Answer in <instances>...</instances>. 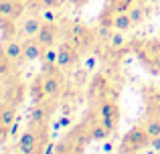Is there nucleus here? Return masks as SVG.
Returning a JSON list of instances; mask_svg holds the SVG:
<instances>
[{
    "label": "nucleus",
    "mask_w": 160,
    "mask_h": 154,
    "mask_svg": "<svg viewBox=\"0 0 160 154\" xmlns=\"http://www.w3.org/2000/svg\"><path fill=\"white\" fill-rule=\"evenodd\" d=\"M67 39H69L81 53H85L95 45L98 32H93L91 28H87L85 24L73 22V24H69V28H67Z\"/></svg>",
    "instance_id": "nucleus-3"
},
{
    "label": "nucleus",
    "mask_w": 160,
    "mask_h": 154,
    "mask_svg": "<svg viewBox=\"0 0 160 154\" xmlns=\"http://www.w3.org/2000/svg\"><path fill=\"white\" fill-rule=\"evenodd\" d=\"M4 93H6V85L0 83V102H4Z\"/></svg>",
    "instance_id": "nucleus-33"
},
{
    "label": "nucleus",
    "mask_w": 160,
    "mask_h": 154,
    "mask_svg": "<svg viewBox=\"0 0 160 154\" xmlns=\"http://www.w3.org/2000/svg\"><path fill=\"white\" fill-rule=\"evenodd\" d=\"M18 126H20V118L10 126V138H12V136H16V132H18Z\"/></svg>",
    "instance_id": "nucleus-30"
},
{
    "label": "nucleus",
    "mask_w": 160,
    "mask_h": 154,
    "mask_svg": "<svg viewBox=\"0 0 160 154\" xmlns=\"http://www.w3.org/2000/svg\"><path fill=\"white\" fill-rule=\"evenodd\" d=\"M8 154H12V152H8Z\"/></svg>",
    "instance_id": "nucleus-36"
},
{
    "label": "nucleus",
    "mask_w": 160,
    "mask_h": 154,
    "mask_svg": "<svg viewBox=\"0 0 160 154\" xmlns=\"http://www.w3.org/2000/svg\"><path fill=\"white\" fill-rule=\"evenodd\" d=\"M83 148H85V146H81V144H75V146H71L69 150L59 152V154H83Z\"/></svg>",
    "instance_id": "nucleus-29"
},
{
    "label": "nucleus",
    "mask_w": 160,
    "mask_h": 154,
    "mask_svg": "<svg viewBox=\"0 0 160 154\" xmlns=\"http://www.w3.org/2000/svg\"><path fill=\"white\" fill-rule=\"evenodd\" d=\"M113 28H116V31H130V28H134L128 12H120V14H116V18H113Z\"/></svg>",
    "instance_id": "nucleus-23"
},
{
    "label": "nucleus",
    "mask_w": 160,
    "mask_h": 154,
    "mask_svg": "<svg viewBox=\"0 0 160 154\" xmlns=\"http://www.w3.org/2000/svg\"><path fill=\"white\" fill-rule=\"evenodd\" d=\"M4 55L8 57V59L12 61L14 65H20L22 61H27L24 59V49H22V43L20 41H16V39H10L6 45H4Z\"/></svg>",
    "instance_id": "nucleus-9"
},
{
    "label": "nucleus",
    "mask_w": 160,
    "mask_h": 154,
    "mask_svg": "<svg viewBox=\"0 0 160 154\" xmlns=\"http://www.w3.org/2000/svg\"><path fill=\"white\" fill-rule=\"evenodd\" d=\"M57 51H59V67H61V69L73 67V65L79 61V57H81V51H79V49L75 47L69 39L63 41V43L59 45Z\"/></svg>",
    "instance_id": "nucleus-6"
},
{
    "label": "nucleus",
    "mask_w": 160,
    "mask_h": 154,
    "mask_svg": "<svg viewBox=\"0 0 160 154\" xmlns=\"http://www.w3.org/2000/svg\"><path fill=\"white\" fill-rule=\"evenodd\" d=\"M89 134H91V140L102 142V140H106L108 136H109V130L103 126L102 122H99V118H98L95 122H89Z\"/></svg>",
    "instance_id": "nucleus-17"
},
{
    "label": "nucleus",
    "mask_w": 160,
    "mask_h": 154,
    "mask_svg": "<svg viewBox=\"0 0 160 154\" xmlns=\"http://www.w3.org/2000/svg\"><path fill=\"white\" fill-rule=\"evenodd\" d=\"M144 128L150 134V138H158L160 136V116H148L144 120Z\"/></svg>",
    "instance_id": "nucleus-21"
},
{
    "label": "nucleus",
    "mask_w": 160,
    "mask_h": 154,
    "mask_svg": "<svg viewBox=\"0 0 160 154\" xmlns=\"http://www.w3.org/2000/svg\"><path fill=\"white\" fill-rule=\"evenodd\" d=\"M128 14H130V20H132V27H140V24L144 22V18H146V8H144V2L134 4V6L128 10Z\"/></svg>",
    "instance_id": "nucleus-18"
},
{
    "label": "nucleus",
    "mask_w": 160,
    "mask_h": 154,
    "mask_svg": "<svg viewBox=\"0 0 160 154\" xmlns=\"http://www.w3.org/2000/svg\"><path fill=\"white\" fill-rule=\"evenodd\" d=\"M41 18H43V22H55L57 24V20H59L57 8H43L41 10Z\"/></svg>",
    "instance_id": "nucleus-27"
},
{
    "label": "nucleus",
    "mask_w": 160,
    "mask_h": 154,
    "mask_svg": "<svg viewBox=\"0 0 160 154\" xmlns=\"http://www.w3.org/2000/svg\"><path fill=\"white\" fill-rule=\"evenodd\" d=\"M138 57L152 75H160V41L138 43Z\"/></svg>",
    "instance_id": "nucleus-4"
},
{
    "label": "nucleus",
    "mask_w": 160,
    "mask_h": 154,
    "mask_svg": "<svg viewBox=\"0 0 160 154\" xmlns=\"http://www.w3.org/2000/svg\"><path fill=\"white\" fill-rule=\"evenodd\" d=\"M51 114H53V107L47 102L35 103L28 112V120H31V124H37V126H47L49 120H51Z\"/></svg>",
    "instance_id": "nucleus-8"
},
{
    "label": "nucleus",
    "mask_w": 160,
    "mask_h": 154,
    "mask_svg": "<svg viewBox=\"0 0 160 154\" xmlns=\"http://www.w3.org/2000/svg\"><path fill=\"white\" fill-rule=\"evenodd\" d=\"M41 63H49V65H59V51L53 47H47L43 51V57H41Z\"/></svg>",
    "instance_id": "nucleus-24"
},
{
    "label": "nucleus",
    "mask_w": 160,
    "mask_h": 154,
    "mask_svg": "<svg viewBox=\"0 0 160 154\" xmlns=\"http://www.w3.org/2000/svg\"><path fill=\"white\" fill-rule=\"evenodd\" d=\"M150 140L152 138H150V134L146 132L144 126H134V128H130L124 134V138H122L120 152L122 154H136V152L144 150V148H148Z\"/></svg>",
    "instance_id": "nucleus-2"
},
{
    "label": "nucleus",
    "mask_w": 160,
    "mask_h": 154,
    "mask_svg": "<svg viewBox=\"0 0 160 154\" xmlns=\"http://www.w3.org/2000/svg\"><path fill=\"white\" fill-rule=\"evenodd\" d=\"M132 6H134V0H106V6L103 8L120 14V12H128Z\"/></svg>",
    "instance_id": "nucleus-20"
},
{
    "label": "nucleus",
    "mask_w": 160,
    "mask_h": 154,
    "mask_svg": "<svg viewBox=\"0 0 160 154\" xmlns=\"http://www.w3.org/2000/svg\"><path fill=\"white\" fill-rule=\"evenodd\" d=\"M43 18L41 16H27L22 20V35L24 37H37L39 31L43 28Z\"/></svg>",
    "instance_id": "nucleus-16"
},
{
    "label": "nucleus",
    "mask_w": 160,
    "mask_h": 154,
    "mask_svg": "<svg viewBox=\"0 0 160 154\" xmlns=\"http://www.w3.org/2000/svg\"><path fill=\"white\" fill-rule=\"evenodd\" d=\"M138 2H146V0H138Z\"/></svg>",
    "instance_id": "nucleus-35"
},
{
    "label": "nucleus",
    "mask_w": 160,
    "mask_h": 154,
    "mask_svg": "<svg viewBox=\"0 0 160 154\" xmlns=\"http://www.w3.org/2000/svg\"><path fill=\"white\" fill-rule=\"evenodd\" d=\"M99 122L112 132L118 130V122H120V106H118L116 99L112 97H103L99 102Z\"/></svg>",
    "instance_id": "nucleus-5"
},
{
    "label": "nucleus",
    "mask_w": 160,
    "mask_h": 154,
    "mask_svg": "<svg viewBox=\"0 0 160 154\" xmlns=\"http://www.w3.org/2000/svg\"><path fill=\"white\" fill-rule=\"evenodd\" d=\"M41 79H43V87H45V91H47V97L49 99H57L59 95H61V91H63V79H61L59 69L53 71V73H43Z\"/></svg>",
    "instance_id": "nucleus-7"
},
{
    "label": "nucleus",
    "mask_w": 160,
    "mask_h": 154,
    "mask_svg": "<svg viewBox=\"0 0 160 154\" xmlns=\"http://www.w3.org/2000/svg\"><path fill=\"white\" fill-rule=\"evenodd\" d=\"M71 2H73V4H77V6H83V4H87L89 0H71Z\"/></svg>",
    "instance_id": "nucleus-34"
},
{
    "label": "nucleus",
    "mask_w": 160,
    "mask_h": 154,
    "mask_svg": "<svg viewBox=\"0 0 160 154\" xmlns=\"http://www.w3.org/2000/svg\"><path fill=\"white\" fill-rule=\"evenodd\" d=\"M59 124H61V128H69L71 120H69V118H67V116H65V118H61V120H59Z\"/></svg>",
    "instance_id": "nucleus-32"
},
{
    "label": "nucleus",
    "mask_w": 160,
    "mask_h": 154,
    "mask_svg": "<svg viewBox=\"0 0 160 154\" xmlns=\"http://www.w3.org/2000/svg\"><path fill=\"white\" fill-rule=\"evenodd\" d=\"M18 120V116H16V106L10 102H0V124H4V126L10 128L12 124Z\"/></svg>",
    "instance_id": "nucleus-13"
},
{
    "label": "nucleus",
    "mask_w": 160,
    "mask_h": 154,
    "mask_svg": "<svg viewBox=\"0 0 160 154\" xmlns=\"http://www.w3.org/2000/svg\"><path fill=\"white\" fill-rule=\"evenodd\" d=\"M47 146H49V130L47 126H37V124H31L20 134L18 144H16L20 154H45Z\"/></svg>",
    "instance_id": "nucleus-1"
},
{
    "label": "nucleus",
    "mask_w": 160,
    "mask_h": 154,
    "mask_svg": "<svg viewBox=\"0 0 160 154\" xmlns=\"http://www.w3.org/2000/svg\"><path fill=\"white\" fill-rule=\"evenodd\" d=\"M8 138H10V128L4 126V124H0V144H4Z\"/></svg>",
    "instance_id": "nucleus-28"
},
{
    "label": "nucleus",
    "mask_w": 160,
    "mask_h": 154,
    "mask_svg": "<svg viewBox=\"0 0 160 154\" xmlns=\"http://www.w3.org/2000/svg\"><path fill=\"white\" fill-rule=\"evenodd\" d=\"M113 18H116V12L103 8V10L99 12V16H98V22H99V27H109V28H113Z\"/></svg>",
    "instance_id": "nucleus-25"
},
{
    "label": "nucleus",
    "mask_w": 160,
    "mask_h": 154,
    "mask_svg": "<svg viewBox=\"0 0 160 154\" xmlns=\"http://www.w3.org/2000/svg\"><path fill=\"white\" fill-rule=\"evenodd\" d=\"M126 43H128L126 31H116V28H113L112 37H109V41H108L109 49H112V51H122V49L126 47Z\"/></svg>",
    "instance_id": "nucleus-19"
},
{
    "label": "nucleus",
    "mask_w": 160,
    "mask_h": 154,
    "mask_svg": "<svg viewBox=\"0 0 160 154\" xmlns=\"http://www.w3.org/2000/svg\"><path fill=\"white\" fill-rule=\"evenodd\" d=\"M0 32H2V39H8L10 41L16 32V24H14V18H0Z\"/></svg>",
    "instance_id": "nucleus-22"
},
{
    "label": "nucleus",
    "mask_w": 160,
    "mask_h": 154,
    "mask_svg": "<svg viewBox=\"0 0 160 154\" xmlns=\"http://www.w3.org/2000/svg\"><path fill=\"white\" fill-rule=\"evenodd\" d=\"M150 148H154V150L160 152V136H158V138H152V140H150Z\"/></svg>",
    "instance_id": "nucleus-31"
},
{
    "label": "nucleus",
    "mask_w": 160,
    "mask_h": 154,
    "mask_svg": "<svg viewBox=\"0 0 160 154\" xmlns=\"http://www.w3.org/2000/svg\"><path fill=\"white\" fill-rule=\"evenodd\" d=\"M22 49H24V59L27 61H37L43 57L45 47L37 41V37H28L27 41H22Z\"/></svg>",
    "instance_id": "nucleus-11"
},
{
    "label": "nucleus",
    "mask_w": 160,
    "mask_h": 154,
    "mask_svg": "<svg viewBox=\"0 0 160 154\" xmlns=\"http://www.w3.org/2000/svg\"><path fill=\"white\" fill-rule=\"evenodd\" d=\"M12 67H14V63H12V61L4 55V51H2V53H0V79L6 77L8 73L12 71Z\"/></svg>",
    "instance_id": "nucleus-26"
},
{
    "label": "nucleus",
    "mask_w": 160,
    "mask_h": 154,
    "mask_svg": "<svg viewBox=\"0 0 160 154\" xmlns=\"http://www.w3.org/2000/svg\"><path fill=\"white\" fill-rule=\"evenodd\" d=\"M24 97V85L20 81H12L10 85H6V93H4V99L14 106H18Z\"/></svg>",
    "instance_id": "nucleus-15"
},
{
    "label": "nucleus",
    "mask_w": 160,
    "mask_h": 154,
    "mask_svg": "<svg viewBox=\"0 0 160 154\" xmlns=\"http://www.w3.org/2000/svg\"><path fill=\"white\" fill-rule=\"evenodd\" d=\"M37 41H39L45 49L53 47L55 41H57V24L55 22H45L43 28L39 31V35H37Z\"/></svg>",
    "instance_id": "nucleus-12"
},
{
    "label": "nucleus",
    "mask_w": 160,
    "mask_h": 154,
    "mask_svg": "<svg viewBox=\"0 0 160 154\" xmlns=\"http://www.w3.org/2000/svg\"><path fill=\"white\" fill-rule=\"evenodd\" d=\"M28 95H31V99H32V103H43V102H47V91H45V87H43V79L41 77H35L31 81V85H28Z\"/></svg>",
    "instance_id": "nucleus-14"
},
{
    "label": "nucleus",
    "mask_w": 160,
    "mask_h": 154,
    "mask_svg": "<svg viewBox=\"0 0 160 154\" xmlns=\"http://www.w3.org/2000/svg\"><path fill=\"white\" fill-rule=\"evenodd\" d=\"M22 14V0H0V18H18Z\"/></svg>",
    "instance_id": "nucleus-10"
}]
</instances>
